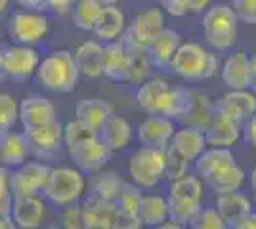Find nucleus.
Listing matches in <instances>:
<instances>
[{"label":"nucleus","instance_id":"09e8293b","mask_svg":"<svg viewBox=\"0 0 256 229\" xmlns=\"http://www.w3.org/2000/svg\"><path fill=\"white\" fill-rule=\"evenodd\" d=\"M234 229H256V214L252 212H246L245 216H241V218L234 222Z\"/></svg>","mask_w":256,"mask_h":229},{"label":"nucleus","instance_id":"aec40b11","mask_svg":"<svg viewBox=\"0 0 256 229\" xmlns=\"http://www.w3.org/2000/svg\"><path fill=\"white\" fill-rule=\"evenodd\" d=\"M124 27H126L124 13L115 4H109V6H102V11L90 33L102 42H111L120 38V34L124 33Z\"/></svg>","mask_w":256,"mask_h":229},{"label":"nucleus","instance_id":"ea45409f","mask_svg":"<svg viewBox=\"0 0 256 229\" xmlns=\"http://www.w3.org/2000/svg\"><path fill=\"white\" fill-rule=\"evenodd\" d=\"M92 136H96V132H92L88 126H84L80 120H69L64 128V145L67 149H71Z\"/></svg>","mask_w":256,"mask_h":229},{"label":"nucleus","instance_id":"f704fd0d","mask_svg":"<svg viewBox=\"0 0 256 229\" xmlns=\"http://www.w3.org/2000/svg\"><path fill=\"white\" fill-rule=\"evenodd\" d=\"M100 11H102V4L98 0H76L73 10H71V17H73L76 29L92 31Z\"/></svg>","mask_w":256,"mask_h":229},{"label":"nucleus","instance_id":"473e14b6","mask_svg":"<svg viewBox=\"0 0 256 229\" xmlns=\"http://www.w3.org/2000/svg\"><path fill=\"white\" fill-rule=\"evenodd\" d=\"M195 161H197V164H195L197 172L203 176V180L235 163L234 155L228 147H214L210 151H203Z\"/></svg>","mask_w":256,"mask_h":229},{"label":"nucleus","instance_id":"c03bdc74","mask_svg":"<svg viewBox=\"0 0 256 229\" xmlns=\"http://www.w3.org/2000/svg\"><path fill=\"white\" fill-rule=\"evenodd\" d=\"M234 11L237 19L256 25V0H234Z\"/></svg>","mask_w":256,"mask_h":229},{"label":"nucleus","instance_id":"e433bc0d","mask_svg":"<svg viewBox=\"0 0 256 229\" xmlns=\"http://www.w3.org/2000/svg\"><path fill=\"white\" fill-rule=\"evenodd\" d=\"M142 197H144L142 195V187H138L136 184H126L124 182V186H122L117 201H115L118 212L124 214V216H138V207Z\"/></svg>","mask_w":256,"mask_h":229},{"label":"nucleus","instance_id":"49530a36","mask_svg":"<svg viewBox=\"0 0 256 229\" xmlns=\"http://www.w3.org/2000/svg\"><path fill=\"white\" fill-rule=\"evenodd\" d=\"M159 4L172 15H184L186 11V0H159Z\"/></svg>","mask_w":256,"mask_h":229},{"label":"nucleus","instance_id":"603ef678","mask_svg":"<svg viewBox=\"0 0 256 229\" xmlns=\"http://www.w3.org/2000/svg\"><path fill=\"white\" fill-rule=\"evenodd\" d=\"M250 88L256 92V54L250 57Z\"/></svg>","mask_w":256,"mask_h":229},{"label":"nucleus","instance_id":"5fc2aeb1","mask_svg":"<svg viewBox=\"0 0 256 229\" xmlns=\"http://www.w3.org/2000/svg\"><path fill=\"white\" fill-rule=\"evenodd\" d=\"M14 228V224H12L10 218H2L0 216V229H12Z\"/></svg>","mask_w":256,"mask_h":229},{"label":"nucleus","instance_id":"de8ad7c7","mask_svg":"<svg viewBox=\"0 0 256 229\" xmlns=\"http://www.w3.org/2000/svg\"><path fill=\"white\" fill-rule=\"evenodd\" d=\"M245 122L246 124H245V130H243L245 132V142L256 149V113L252 117H248Z\"/></svg>","mask_w":256,"mask_h":229},{"label":"nucleus","instance_id":"72a5a7b5","mask_svg":"<svg viewBox=\"0 0 256 229\" xmlns=\"http://www.w3.org/2000/svg\"><path fill=\"white\" fill-rule=\"evenodd\" d=\"M128 52H130V65H128L126 82L140 86V84H144L146 80L151 78L153 63L150 61V57L144 50H128Z\"/></svg>","mask_w":256,"mask_h":229},{"label":"nucleus","instance_id":"a878e982","mask_svg":"<svg viewBox=\"0 0 256 229\" xmlns=\"http://www.w3.org/2000/svg\"><path fill=\"white\" fill-rule=\"evenodd\" d=\"M113 113V107L106 103L104 99H80L75 107V117L92 132H100L106 124L109 115Z\"/></svg>","mask_w":256,"mask_h":229},{"label":"nucleus","instance_id":"a19ab883","mask_svg":"<svg viewBox=\"0 0 256 229\" xmlns=\"http://www.w3.org/2000/svg\"><path fill=\"white\" fill-rule=\"evenodd\" d=\"M190 226L193 229H224L226 222L216 208H199L190 222Z\"/></svg>","mask_w":256,"mask_h":229},{"label":"nucleus","instance_id":"423d86ee","mask_svg":"<svg viewBox=\"0 0 256 229\" xmlns=\"http://www.w3.org/2000/svg\"><path fill=\"white\" fill-rule=\"evenodd\" d=\"M128 174L142 189H151L164 178V149L142 147L128 159Z\"/></svg>","mask_w":256,"mask_h":229},{"label":"nucleus","instance_id":"f3484780","mask_svg":"<svg viewBox=\"0 0 256 229\" xmlns=\"http://www.w3.org/2000/svg\"><path fill=\"white\" fill-rule=\"evenodd\" d=\"M174 132H176V126H174L172 119L151 115L150 119H146L138 126V138L142 145H146V147L166 149Z\"/></svg>","mask_w":256,"mask_h":229},{"label":"nucleus","instance_id":"20e7f679","mask_svg":"<svg viewBox=\"0 0 256 229\" xmlns=\"http://www.w3.org/2000/svg\"><path fill=\"white\" fill-rule=\"evenodd\" d=\"M84 176L80 170L67 168V166L50 168L46 186L40 195L44 197L46 203L62 208L71 203H78L84 193Z\"/></svg>","mask_w":256,"mask_h":229},{"label":"nucleus","instance_id":"6e6552de","mask_svg":"<svg viewBox=\"0 0 256 229\" xmlns=\"http://www.w3.org/2000/svg\"><path fill=\"white\" fill-rule=\"evenodd\" d=\"M164 29V17L159 8L140 11L138 15L124 27V33L120 34V42L128 50H148L150 46Z\"/></svg>","mask_w":256,"mask_h":229},{"label":"nucleus","instance_id":"39448f33","mask_svg":"<svg viewBox=\"0 0 256 229\" xmlns=\"http://www.w3.org/2000/svg\"><path fill=\"white\" fill-rule=\"evenodd\" d=\"M204 38L216 50H228L237 38V15L232 6L216 4L203 17Z\"/></svg>","mask_w":256,"mask_h":229},{"label":"nucleus","instance_id":"a211bd4d","mask_svg":"<svg viewBox=\"0 0 256 229\" xmlns=\"http://www.w3.org/2000/svg\"><path fill=\"white\" fill-rule=\"evenodd\" d=\"M128 65H130V52L120 40H111L104 46L102 75H106L115 82H126Z\"/></svg>","mask_w":256,"mask_h":229},{"label":"nucleus","instance_id":"f257e3e1","mask_svg":"<svg viewBox=\"0 0 256 229\" xmlns=\"http://www.w3.org/2000/svg\"><path fill=\"white\" fill-rule=\"evenodd\" d=\"M190 99V90L172 88L162 78H150L144 84H140L138 103L148 115L166 117L176 120L186 109V103Z\"/></svg>","mask_w":256,"mask_h":229},{"label":"nucleus","instance_id":"4c0bfd02","mask_svg":"<svg viewBox=\"0 0 256 229\" xmlns=\"http://www.w3.org/2000/svg\"><path fill=\"white\" fill-rule=\"evenodd\" d=\"M188 164H190L188 159L168 142L166 149H164V176L170 182H174V180L188 174Z\"/></svg>","mask_w":256,"mask_h":229},{"label":"nucleus","instance_id":"7ed1b4c3","mask_svg":"<svg viewBox=\"0 0 256 229\" xmlns=\"http://www.w3.org/2000/svg\"><path fill=\"white\" fill-rule=\"evenodd\" d=\"M216 55L206 52L203 46L195 42L180 44V48L176 50V54L170 61L172 73H176L178 76L186 78V80H206L216 73Z\"/></svg>","mask_w":256,"mask_h":229},{"label":"nucleus","instance_id":"4be33fe9","mask_svg":"<svg viewBox=\"0 0 256 229\" xmlns=\"http://www.w3.org/2000/svg\"><path fill=\"white\" fill-rule=\"evenodd\" d=\"M29 143L23 132H6L0 136V166L16 168L29 159Z\"/></svg>","mask_w":256,"mask_h":229},{"label":"nucleus","instance_id":"0eeeda50","mask_svg":"<svg viewBox=\"0 0 256 229\" xmlns=\"http://www.w3.org/2000/svg\"><path fill=\"white\" fill-rule=\"evenodd\" d=\"M23 134L29 143V155L36 161L50 163L64 149V126L58 119L25 128Z\"/></svg>","mask_w":256,"mask_h":229},{"label":"nucleus","instance_id":"2f4dec72","mask_svg":"<svg viewBox=\"0 0 256 229\" xmlns=\"http://www.w3.org/2000/svg\"><path fill=\"white\" fill-rule=\"evenodd\" d=\"M204 182L214 193H228V191H239V187L245 182V172L237 166V164H230L222 170L214 172L212 176L204 178Z\"/></svg>","mask_w":256,"mask_h":229},{"label":"nucleus","instance_id":"7c9ffc66","mask_svg":"<svg viewBox=\"0 0 256 229\" xmlns=\"http://www.w3.org/2000/svg\"><path fill=\"white\" fill-rule=\"evenodd\" d=\"M138 218L142 226H157L168 218V205L166 199L160 195H144L138 207Z\"/></svg>","mask_w":256,"mask_h":229},{"label":"nucleus","instance_id":"dca6fc26","mask_svg":"<svg viewBox=\"0 0 256 229\" xmlns=\"http://www.w3.org/2000/svg\"><path fill=\"white\" fill-rule=\"evenodd\" d=\"M214 103L212 99L208 98L201 90H190V99L186 103V109L182 111V115L176 119V122H180L188 128H195L199 132H204L210 117H212Z\"/></svg>","mask_w":256,"mask_h":229},{"label":"nucleus","instance_id":"052dcab7","mask_svg":"<svg viewBox=\"0 0 256 229\" xmlns=\"http://www.w3.org/2000/svg\"><path fill=\"white\" fill-rule=\"evenodd\" d=\"M252 191H254V199H256V189H252Z\"/></svg>","mask_w":256,"mask_h":229},{"label":"nucleus","instance_id":"f8f14e48","mask_svg":"<svg viewBox=\"0 0 256 229\" xmlns=\"http://www.w3.org/2000/svg\"><path fill=\"white\" fill-rule=\"evenodd\" d=\"M67 153L82 174H96L111 159V151L106 147V143L98 138V134L80 142L75 147L67 149Z\"/></svg>","mask_w":256,"mask_h":229},{"label":"nucleus","instance_id":"37998d69","mask_svg":"<svg viewBox=\"0 0 256 229\" xmlns=\"http://www.w3.org/2000/svg\"><path fill=\"white\" fill-rule=\"evenodd\" d=\"M60 222L67 229H80L82 228V207L78 203H71L67 207H62Z\"/></svg>","mask_w":256,"mask_h":229},{"label":"nucleus","instance_id":"58836bf2","mask_svg":"<svg viewBox=\"0 0 256 229\" xmlns=\"http://www.w3.org/2000/svg\"><path fill=\"white\" fill-rule=\"evenodd\" d=\"M20 120V103L10 94H0V136L10 132Z\"/></svg>","mask_w":256,"mask_h":229},{"label":"nucleus","instance_id":"864d4df0","mask_svg":"<svg viewBox=\"0 0 256 229\" xmlns=\"http://www.w3.org/2000/svg\"><path fill=\"white\" fill-rule=\"evenodd\" d=\"M159 228H162V229H180V228H184V226H182L180 222H174V220H170L168 224H164V222H162Z\"/></svg>","mask_w":256,"mask_h":229},{"label":"nucleus","instance_id":"c85d7f7f","mask_svg":"<svg viewBox=\"0 0 256 229\" xmlns=\"http://www.w3.org/2000/svg\"><path fill=\"white\" fill-rule=\"evenodd\" d=\"M170 143L188 159V163L195 161L206 147V140H204L203 132L195 130V128H188V126H184V130L174 132Z\"/></svg>","mask_w":256,"mask_h":229},{"label":"nucleus","instance_id":"3c124183","mask_svg":"<svg viewBox=\"0 0 256 229\" xmlns=\"http://www.w3.org/2000/svg\"><path fill=\"white\" fill-rule=\"evenodd\" d=\"M16 2L27 10H42L44 8V0H16Z\"/></svg>","mask_w":256,"mask_h":229},{"label":"nucleus","instance_id":"9d476101","mask_svg":"<svg viewBox=\"0 0 256 229\" xmlns=\"http://www.w3.org/2000/svg\"><path fill=\"white\" fill-rule=\"evenodd\" d=\"M40 61V54L34 46L10 44L2 50V71L8 80L25 82L29 80Z\"/></svg>","mask_w":256,"mask_h":229},{"label":"nucleus","instance_id":"a18cd8bd","mask_svg":"<svg viewBox=\"0 0 256 229\" xmlns=\"http://www.w3.org/2000/svg\"><path fill=\"white\" fill-rule=\"evenodd\" d=\"M76 0H44V8L54 15H67L71 13Z\"/></svg>","mask_w":256,"mask_h":229},{"label":"nucleus","instance_id":"2eb2a0df","mask_svg":"<svg viewBox=\"0 0 256 229\" xmlns=\"http://www.w3.org/2000/svg\"><path fill=\"white\" fill-rule=\"evenodd\" d=\"M82 207V228L86 229H117L118 208L111 201H102L96 197L86 199Z\"/></svg>","mask_w":256,"mask_h":229},{"label":"nucleus","instance_id":"9b49d317","mask_svg":"<svg viewBox=\"0 0 256 229\" xmlns=\"http://www.w3.org/2000/svg\"><path fill=\"white\" fill-rule=\"evenodd\" d=\"M50 174V163L44 161H25L10 170V189L14 197L40 195Z\"/></svg>","mask_w":256,"mask_h":229},{"label":"nucleus","instance_id":"412c9836","mask_svg":"<svg viewBox=\"0 0 256 229\" xmlns=\"http://www.w3.org/2000/svg\"><path fill=\"white\" fill-rule=\"evenodd\" d=\"M214 105L222 113H226L230 119L237 120L241 124L256 113V96L248 94L246 90H234V92L222 96L218 99V103H214Z\"/></svg>","mask_w":256,"mask_h":229},{"label":"nucleus","instance_id":"cd10ccee","mask_svg":"<svg viewBox=\"0 0 256 229\" xmlns=\"http://www.w3.org/2000/svg\"><path fill=\"white\" fill-rule=\"evenodd\" d=\"M216 210L226 222V228H232L234 222L250 212V203L245 195L239 191H228V193H216Z\"/></svg>","mask_w":256,"mask_h":229},{"label":"nucleus","instance_id":"393cba45","mask_svg":"<svg viewBox=\"0 0 256 229\" xmlns=\"http://www.w3.org/2000/svg\"><path fill=\"white\" fill-rule=\"evenodd\" d=\"M224 84L232 90H248L250 88V57L245 52H237L226 59L222 69Z\"/></svg>","mask_w":256,"mask_h":229},{"label":"nucleus","instance_id":"4d7b16f0","mask_svg":"<svg viewBox=\"0 0 256 229\" xmlns=\"http://www.w3.org/2000/svg\"><path fill=\"white\" fill-rule=\"evenodd\" d=\"M2 50H4V46H2V42H0V82H4V80H6L4 71H2Z\"/></svg>","mask_w":256,"mask_h":229},{"label":"nucleus","instance_id":"1a4fd4ad","mask_svg":"<svg viewBox=\"0 0 256 229\" xmlns=\"http://www.w3.org/2000/svg\"><path fill=\"white\" fill-rule=\"evenodd\" d=\"M48 31L50 21L40 10L16 11L8 21V36L14 44L36 46L46 38Z\"/></svg>","mask_w":256,"mask_h":229},{"label":"nucleus","instance_id":"c756f323","mask_svg":"<svg viewBox=\"0 0 256 229\" xmlns=\"http://www.w3.org/2000/svg\"><path fill=\"white\" fill-rule=\"evenodd\" d=\"M124 186V180L117 174V172H102L98 170L92 182H90V197H96L102 201H117L120 189Z\"/></svg>","mask_w":256,"mask_h":229},{"label":"nucleus","instance_id":"79ce46f5","mask_svg":"<svg viewBox=\"0 0 256 229\" xmlns=\"http://www.w3.org/2000/svg\"><path fill=\"white\" fill-rule=\"evenodd\" d=\"M14 193L10 189V168L0 166V216L10 218Z\"/></svg>","mask_w":256,"mask_h":229},{"label":"nucleus","instance_id":"c9c22d12","mask_svg":"<svg viewBox=\"0 0 256 229\" xmlns=\"http://www.w3.org/2000/svg\"><path fill=\"white\" fill-rule=\"evenodd\" d=\"M203 195V186L195 176H182L174 180L170 186L168 199H178V201H192V203H201Z\"/></svg>","mask_w":256,"mask_h":229},{"label":"nucleus","instance_id":"4468645a","mask_svg":"<svg viewBox=\"0 0 256 229\" xmlns=\"http://www.w3.org/2000/svg\"><path fill=\"white\" fill-rule=\"evenodd\" d=\"M203 134L204 140H206V145H212V147H232V145L239 142L241 124L237 120L230 119L226 113H222L214 105L210 122H208V126H206V130Z\"/></svg>","mask_w":256,"mask_h":229},{"label":"nucleus","instance_id":"b1692460","mask_svg":"<svg viewBox=\"0 0 256 229\" xmlns=\"http://www.w3.org/2000/svg\"><path fill=\"white\" fill-rule=\"evenodd\" d=\"M98 138L106 143L109 151L117 153L120 149H124L132 140V126L126 119L111 113L109 119L106 120V124L102 126V130L98 132Z\"/></svg>","mask_w":256,"mask_h":229},{"label":"nucleus","instance_id":"13d9d810","mask_svg":"<svg viewBox=\"0 0 256 229\" xmlns=\"http://www.w3.org/2000/svg\"><path fill=\"white\" fill-rule=\"evenodd\" d=\"M102 6H109V4H117L118 0H98Z\"/></svg>","mask_w":256,"mask_h":229},{"label":"nucleus","instance_id":"bb28decb","mask_svg":"<svg viewBox=\"0 0 256 229\" xmlns=\"http://www.w3.org/2000/svg\"><path fill=\"white\" fill-rule=\"evenodd\" d=\"M102 54H104V46L96 40H86L80 44L73 52L78 73L88 78H96L102 75Z\"/></svg>","mask_w":256,"mask_h":229},{"label":"nucleus","instance_id":"8fccbe9b","mask_svg":"<svg viewBox=\"0 0 256 229\" xmlns=\"http://www.w3.org/2000/svg\"><path fill=\"white\" fill-rule=\"evenodd\" d=\"M210 0H186V11H192V13H199L203 11V8L208 6Z\"/></svg>","mask_w":256,"mask_h":229},{"label":"nucleus","instance_id":"6ab92c4d","mask_svg":"<svg viewBox=\"0 0 256 229\" xmlns=\"http://www.w3.org/2000/svg\"><path fill=\"white\" fill-rule=\"evenodd\" d=\"M56 119H58L56 117V107H54L52 101L44 98V96L32 94V96H27L20 103V120H22L23 130Z\"/></svg>","mask_w":256,"mask_h":229},{"label":"nucleus","instance_id":"6e6d98bb","mask_svg":"<svg viewBox=\"0 0 256 229\" xmlns=\"http://www.w3.org/2000/svg\"><path fill=\"white\" fill-rule=\"evenodd\" d=\"M10 4H12V0H0V15H2L4 11H8Z\"/></svg>","mask_w":256,"mask_h":229},{"label":"nucleus","instance_id":"ddd939ff","mask_svg":"<svg viewBox=\"0 0 256 229\" xmlns=\"http://www.w3.org/2000/svg\"><path fill=\"white\" fill-rule=\"evenodd\" d=\"M46 216V203L40 195L14 197L10 210V220L14 228L34 229L42 224Z\"/></svg>","mask_w":256,"mask_h":229},{"label":"nucleus","instance_id":"5701e85b","mask_svg":"<svg viewBox=\"0 0 256 229\" xmlns=\"http://www.w3.org/2000/svg\"><path fill=\"white\" fill-rule=\"evenodd\" d=\"M182 38L180 34L172 29H162V33L148 46L146 54L150 57V61L153 63V67H160V69H168L170 61L176 50L180 48Z\"/></svg>","mask_w":256,"mask_h":229},{"label":"nucleus","instance_id":"f03ea898","mask_svg":"<svg viewBox=\"0 0 256 229\" xmlns=\"http://www.w3.org/2000/svg\"><path fill=\"white\" fill-rule=\"evenodd\" d=\"M36 82L50 94H69L78 84V69L73 54L67 50H54L38 61L34 71Z\"/></svg>","mask_w":256,"mask_h":229},{"label":"nucleus","instance_id":"bf43d9fd","mask_svg":"<svg viewBox=\"0 0 256 229\" xmlns=\"http://www.w3.org/2000/svg\"><path fill=\"white\" fill-rule=\"evenodd\" d=\"M250 186H252V189H256V168L252 170V176H250Z\"/></svg>","mask_w":256,"mask_h":229}]
</instances>
